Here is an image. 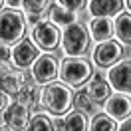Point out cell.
Instances as JSON below:
<instances>
[{
  "label": "cell",
  "instance_id": "6da1fadb",
  "mask_svg": "<svg viewBox=\"0 0 131 131\" xmlns=\"http://www.w3.org/2000/svg\"><path fill=\"white\" fill-rule=\"evenodd\" d=\"M42 105L54 115H64L70 107L74 105V93L72 90L62 82H52L48 85H44V90L40 93Z\"/></svg>",
  "mask_w": 131,
  "mask_h": 131
},
{
  "label": "cell",
  "instance_id": "7a4b0ae2",
  "mask_svg": "<svg viewBox=\"0 0 131 131\" xmlns=\"http://www.w3.org/2000/svg\"><path fill=\"white\" fill-rule=\"evenodd\" d=\"M26 30V18L18 10H0V46H10L22 40Z\"/></svg>",
  "mask_w": 131,
  "mask_h": 131
},
{
  "label": "cell",
  "instance_id": "3957f363",
  "mask_svg": "<svg viewBox=\"0 0 131 131\" xmlns=\"http://www.w3.org/2000/svg\"><path fill=\"white\" fill-rule=\"evenodd\" d=\"M58 75L66 85H83L91 78V66L83 58H64L58 68Z\"/></svg>",
  "mask_w": 131,
  "mask_h": 131
},
{
  "label": "cell",
  "instance_id": "277c9868",
  "mask_svg": "<svg viewBox=\"0 0 131 131\" xmlns=\"http://www.w3.org/2000/svg\"><path fill=\"white\" fill-rule=\"evenodd\" d=\"M90 46V36L85 26L75 22L64 28L62 32V48H64L68 58H80Z\"/></svg>",
  "mask_w": 131,
  "mask_h": 131
},
{
  "label": "cell",
  "instance_id": "5b68a950",
  "mask_svg": "<svg viewBox=\"0 0 131 131\" xmlns=\"http://www.w3.org/2000/svg\"><path fill=\"white\" fill-rule=\"evenodd\" d=\"M30 38H32V42L36 44V48H42V50H46V52H52V50L58 48L62 34H60V30H58V26H54L50 20H40L36 26H32Z\"/></svg>",
  "mask_w": 131,
  "mask_h": 131
},
{
  "label": "cell",
  "instance_id": "8992f818",
  "mask_svg": "<svg viewBox=\"0 0 131 131\" xmlns=\"http://www.w3.org/2000/svg\"><path fill=\"white\" fill-rule=\"evenodd\" d=\"M107 83L117 93L131 95V60H119L107 72Z\"/></svg>",
  "mask_w": 131,
  "mask_h": 131
},
{
  "label": "cell",
  "instance_id": "52a82bcc",
  "mask_svg": "<svg viewBox=\"0 0 131 131\" xmlns=\"http://www.w3.org/2000/svg\"><path fill=\"white\" fill-rule=\"evenodd\" d=\"M121 44L119 42H113V40H107V42H101L95 46L93 54H91V60L97 68H113L119 60H121Z\"/></svg>",
  "mask_w": 131,
  "mask_h": 131
},
{
  "label": "cell",
  "instance_id": "ba28073f",
  "mask_svg": "<svg viewBox=\"0 0 131 131\" xmlns=\"http://www.w3.org/2000/svg\"><path fill=\"white\" fill-rule=\"evenodd\" d=\"M40 58V52L36 48V44L32 40H22L18 42L16 46L12 48V64L16 66L18 70H24V68H30L34 66V62Z\"/></svg>",
  "mask_w": 131,
  "mask_h": 131
},
{
  "label": "cell",
  "instance_id": "9c48e42d",
  "mask_svg": "<svg viewBox=\"0 0 131 131\" xmlns=\"http://www.w3.org/2000/svg\"><path fill=\"white\" fill-rule=\"evenodd\" d=\"M2 119H4V125L10 131H26L28 123H30V109L26 105H22V103L14 101L2 113Z\"/></svg>",
  "mask_w": 131,
  "mask_h": 131
},
{
  "label": "cell",
  "instance_id": "30bf717a",
  "mask_svg": "<svg viewBox=\"0 0 131 131\" xmlns=\"http://www.w3.org/2000/svg\"><path fill=\"white\" fill-rule=\"evenodd\" d=\"M32 75L38 83H52L58 75V62L50 54H42L32 66Z\"/></svg>",
  "mask_w": 131,
  "mask_h": 131
},
{
  "label": "cell",
  "instance_id": "8fae6325",
  "mask_svg": "<svg viewBox=\"0 0 131 131\" xmlns=\"http://www.w3.org/2000/svg\"><path fill=\"white\" fill-rule=\"evenodd\" d=\"M105 115H109L111 119H127L131 115V99L123 93H113L105 99V105H103Z\"/></svg>",
  "mask_w": 131,
  "mask_h": 131
},
{
  "label": "cell",
  "instance_id": "7c38bea8",
  "mask_svg": "<svg viewBox=\"0 0 131 131\" xmlns=\"http://www.w3.org/2000/svg\"><path fill=\"white\" fill-rule=\"evenodd\" d=\"M125 8V2L121 0H91L88 2V10L93 18H109L113 14H121V10Z\"/></svg>",
  "mask_w": 131,
  "mask_h": 131
},
{
  "label": "cell",
  "instance_id": "4fadbf2b",
  "mask_svg": "<svg viewBox=\"0 0 131 131\" xmlns=\"http://www.w3.org/2000/svg\"><path fill=\"white\" fill-rule=\"evenodd\" d=\"M85 91H88V95H90L95 103H101V101H105L111 93V88H109V83L103 80V75L99 74V72H95L93 74V78H91V82L88 83V88H85Z\"/></svg>",
  "mask_w": 131,
  "mask_h": 131
},
{
  "label": "cell",
  "instance_id": "5bb4252c",
  "mask_svg": "<svg viewBox=\"0 0 131 131\" xmlns=\"http://www.w3.org/2000/svg\"><path fill=\"white\" fill-rule=\"evenodd\" d=\"M22 85H24V74L22 72L6 70L0 75V91L6 93V95H16Z\"/></svg>",
  "mask_w": 131,
  "mask_h": 131
},
{
  "label": "cell",
  "instance_id": "9a60e30c",
  "mask_svg": "<svg viewBox=\"0 0 131 131\" xmlns=\"http://www.w3.org/2000/svg\"><path fill=\"white\" fill-rule=\"evenodd\" d=\"M90 34L97 44L107 42L111 38V34H113V20H109V18H93L90 22Z\"/></svg>",
  "mask_w": 131,
  "mask_h": 131
},
{
  "label": "cell",
  "instance_id": "2e32d148",
  "mask_svg": "<svg viewBox=\"0 0 131 131\" xmlns=\"http://www.w3.org/2000/svg\"><path fill=\"white\" fill-rule=\"evenodd\" d=\"M113 32L119 44H131V14L121 12L113 22Z\"/></svg>",
  "mask_w": 131,
  "mask_h": 131
},
{
  "label": "cell",
  "instance_id": "e0dca14e",
  "mask_svg": "<svg viewBox=\"0 0 131 131\" xmlns=\"http://www.w3.org/2000/svg\"><path fill=\"white\" fill-rule=\"evenodd\" d=\"M74 105H75V111H82V113L91 115V117L97 115V113H101V105L95 103V101L88 95V91H85V90H82L80 93H75Z\"/></svg>",
  "mask_w": 131,
  "mask_h": 131
},
{
  "label": "cell",
  "instance_id": "ac0fdd59",
  "mask_svg": "<svg viewBox=\"0 0 131 131\" xmlns=\"http://www.w3.org/2000/svg\"><path fill=\"white\" fill-rule=\"evenodd\" d=\"M50 20H52V24H62L66 28V26L70 24H75L78 22V16H75V12H70V10H66L64 6H60V4H54L52 8H50Z\"/></svg>",
  "mask_w": 131,
  "mask_h": 131
},
{
  "label": "cell",
  "instance_id": "d6986e66",
  "mask_svg": "<svg viewBox=\"0 0 131 131\" xmlns=\"http://www.w3.org/2000/svg\"><path fill=\"white\" fill-rule=\"evenodd\" d=\"M64 129L66 131H88L90 129L88 115L82 113V111H70L64 117Z\"/></svg>",
  "mask_w": 131,
  "mask_h": 131
},
{
  "label": "cell",
  "instance_id": "ffe728a7",
  "mask_svg": "<svg viewBox=\"0 0 131 131\" xmlns=\"http://www.w3.org/2000/svg\"><path fill=\"white\" fill-rule=\"evenodd\" d=\"M26 131H56L54 117H50L46 111H38V113L30 115V123Z\"/></svg>",
  "mask_w": 131,
  "mask_h": 131
},
{
  "label": "cell",
  "instance_id": "44dd1931",
  "mask_svg": "<svg viewBox=\"0 0 131 131\" xmlns=\"http://www.w3.org/2000/svg\"><path fill=\"white\" fill-rule=\"evenodd\" d=\"M88 131H117V125H115V119H111L109 115L97 113L90 121V129Z\"/></svg>",
  "mask_w": 131,
  "mask_h": 131
},
{
  "label": "cell",
  "instance_id": "7402d4cb",
  "mask_svg": "<svg viewBox=\"0 0 131 131\" xmlns=\"http://www.w3.org/2000/svg\"><path fill=\"white\" fill-rule=\"evenodd\" d=\"M36 99H38V91H36L34 85H28V83H24L20 88V91L16 93V101L22 103V105H26V107L36 105Z\"/></svg>",
  "mask_w": 131,
  "mask_h": 131
},
{
  "label": "cell",
  "instance_id": "603a6c76",
  "mask_svg": "<svg viewBox=\"0 0 131 131\" xmlns=\"http://www.w3.org/2000/svg\"><path fill=\"white\" fill-rule=\"evenodd\" d=\"M50 6L48 0H26L22 2V8L26 10V14L28 16H42V12H46V8Z\"/></svg>",
  "mask_w": 131,
  "mask_h": 131
},
{
  "label": "cell",
  "instance_id": "cb8c5ba5",
  "mask_svg": "<svg viewBox=\"0 0 131 131\" xmlns=\"http://www.w3.org/2000/svg\"><path fill=\"white\" fill-rule=\"evenodd\" d=\"M60 6H64L66 10H70V12H75V10H80L82 6H85L82 0H62V2H58Z\"/></svg>",
  "mask_w": 131,
  "mask_h": 131
},
{
  "label": "cell",
  "instance_id": "d4e9b609",
  "mask_svg": "<svg viewBox=\"0 0 131 131\" xmlns=\"http://www.w3.org/2000/svg\"><path fill=\"white\" fill-rule=\"evenodd\" d=\"M8 62H12V50H8V46H0V64Z\"/></svg>",
  "mask_w": 131,
  "mask_h": 131
},
{
  "label": "cell",
  "instance_id": "484cf974",
  "mask_svg": "<svg viewBox=\"0 0 131 131\" xmlns=\"http://www.w3.org/2000/svg\"><path fill=\"white\" fill-rule=\"evenodd\" d=\"M6 109H8V95H6V93H2V91H0V115L4 113V111H6Z\"/></svg>",
  "mask_w": 131,
  "mask_h": 131
},
{
  "label": "cell",
  "instance_id": "4316f807",
  "mask_svg": "<svg viewBox=\"0 0 131 131\" xmlns=\"http://www.w3.org/2000/svg\"><path fill=\"white\" fill-rule=\"evenodd\" d=\"M117 131H131V115L127 117V119H123L121 125L117 127Z\"/></svg>",
  "mask_w": 131,
  "mask_h": 131
},
{
  "label": "cell",
  "instance_id": "83f0119b",
  "mask_svg": "<svg viewBox=\"0 0 131 131\" xmlns=\"http://www.w3.org/2000/svg\"><path fill=\"white\" fill-rule=\"evenodd\" d=\"M54 127H56V131H66L64 129V119H54Z\"/></svg>",
  "mask_w": 131,
  "mask_h": 131
},
{
  "label": "cell",
  "instance_id": "f1b7e54d",
  "mask_svg": "<svg viewBox=\"0 0 131 131\" xmlns=\"http://www.w3.org/2000/svg\"><path fill=\"white\" fill-rule=\"evenodd\" d=\"M26 20H28V22H32V26H36L38 22H40V16H28V14H26Z\"/></svg>",
  "mask_w": 131,
  "mask_h": 131
},
{
  "label": "cell",
  "instance_id": "f546056e",
  "mask_svg": "<svg viewBox=\"0 0 131 131\" xmlns=\"http://www.w3.org/2000/svg\"><path fill=\"white\" fill-rule=\"evenodd\" d=\"M125 8H127V10L131 12V2H125Z\"/></svg>",
  "mask_w": 131,
  "mask_h": 131
},
{
  "label": "cell",
  "instance_id": "4dcf8cb0",
  "mask_svg": "<svg viewBox=\"0 0 131 131\" xmlns=\"http://www.w3.org/2000/svg\"><path fill=\"white\" fill-rule=\"evenodd\" d=\"M0 6H2V2H0Z\"/></svg>",
  "mask_w": 131,
  "mask_h": 131
},
{
  "label": "cell",
  "instance_id": "1f68e13d",
  "mask_svg": "<svg viewBox=\"0 0 131 131\" xmlns=\"http://www.w3.org/2000/svg\"><path fill=\"white\" fill-rule=\"evenodd\" d=\"M0 127H2V125H0Z\"/></svg>",
  "mask_w": 131,
  "mask_h": 131
},
{
  "label": "cell",
  "instance_id": "d6a6232c",
  "mask_svg": "<svg viewBox=\"0 0 131 131\" xmlns=\"http://www.w3.org/2000/svg\"><path fill=\"white\" fill-rule=\"evenodd\" d=\"M0 75H2V74H0Z\"/></svg>",
  "mask_w": 131,
  "mask_h": 131
}]
</instances>
